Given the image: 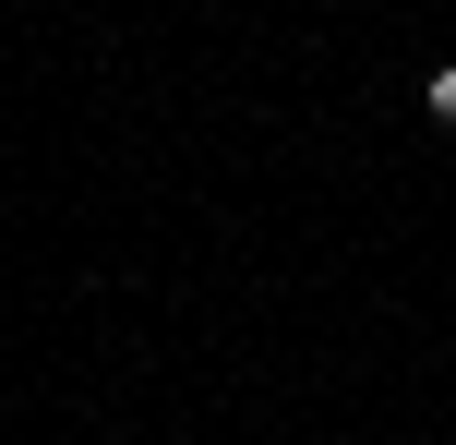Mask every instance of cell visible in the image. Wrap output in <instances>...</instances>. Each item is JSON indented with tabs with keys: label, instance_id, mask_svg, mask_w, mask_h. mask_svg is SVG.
<instances>
[{
	"label": "cell",
	"instance_id": "obj_1",
	"mask_svg": "<svg viewBox=\"0 0 456 445\" xmlns=\"http://www.w3.org/2000/svg\"><path fill=\"white\" fill-rule=\"evenodd\" d=\"M433 120H456V61H444V72H433Z\"/></svg>",
	"mask_w": 456,
	"mask_h": 445
}]
</instances>
